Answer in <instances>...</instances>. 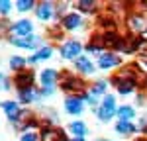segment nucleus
Wrapping results in <instances>:
<instances>
[{
	"instance_id": "1",
	"label": "nucleus",
	"mask_w": 147,
	"mask_h": 141,
	"mask_svg": "<svg viewBox=\"0 0 147 141\" xmlns=\"http://www.w3.org/2000/svg\"><path fill=\"white\" fill-rule=\"evenodd\" d=\"M114 98L112 96H106L104 98V102H102V108L98 110V117H100L102 122H108L110 117L114 116Z\"/></svg>"
},
{
	"instance_id": "2",
	"label": "nucleus",
	"mask_w": 147,
	"mask_h": 141,
	"mask_svg": "<svg viewBox=\"0 0 147 141\" xmlns=\"http://www.w3.org/2000/svg\"><path fill=\"white\" fill-rule=\"evenodd\" d=\"M80 53V43L79 41H67L65 45L61 47V55L65 59H75Z\"/></svg>"
},
{
	"instance_id": "3",
	"label": "nucleus",
	"mask_w": 147,
	"mask_h": 141,
	"mask_svg": "<svg viewBox=\"0 0 147 141\" xmlns=\"http://www.w3.org/2000/svg\"><path fill=\"white\" fill-rule=\"evenodd\" d=\"M12 43L18 47H28V49H32L39 43V37H35V35H26V37H14L12 39Z\"/></svg>"
},
{
	"instance_id": "4",
	"label": "nucleus",
	"mask_w": 147,
	"mask_h": 141,
	"mask_svg": "<svg viewBox=\"0 0 147 141\" xmlns=\"http://www.w3.org/2000/svg\"><path fill=\"white\" fill-rule=\"evenodd\" d=\"M12 32H14L16 35H22V37H26V35L32 32V23L28 22V20H20V22L12 28Z\"/></svg>"
},
{
	"instance_id": "5",
	"label": "nucleus",
	"mask_w": 147,
	"mask_h": 141,
	"mask_svg": "<svg viewBox=\"0 0 147 141\" xmlns=\"http://www.w3.org/2000/svg\"><path fill=\"white\" fill-rule=\"evenodd\" d=\"M120 63V57H116L112 53H106V55H102L100 61H98V65H100V69H110L114 65H118Z\"/></svg>"
},
{
	"instance_id": "6",
	"label": "nucleus",
	"mask_w": 147,
	"mask_h": 141,
	"mask_svg": "<svg viewBox=\"0 0 147 141\" xmlns=\"http://www.w3.org/2000/svg\"><path fill=\"white\" fill-rule=\"evenodd\" d=\"M55 79H57V73L53 69H45L41 73V84L47 86V88H51V86L55 84Z\"/></svg>"
},
{
	"instance_id": "7",
	"label": "nucleus",
	"mask_w": 147,
	"mask_h": 141,
	"mask_svg": "<svg viewBox=\"0 0 147 141\" xmlns=\"http://www.w3.org/2000/svg\"><path fill=\"white\" fill-rule=\"evenodd\" d=\"M104 90H106V82H102V81L96 82V84L92 86L90 96H88V100H86V102H88V104H96V96H100Z\"/></svg>"
},
{
	"instance_id": "8",
	"label": "nucleus",
	"mask_w": 147,
	"mask_h": 141,
	"mask_svg": "<svg viewBox=\"0 0 147 141\" xmlns=\"http://www.w3.org/2000/svg\"><path fill=\"white\" fill-rule=\"evenodd\" d=\"M65 106H67L69 114H80L82 112V104H80L79 98H69L67 102H65Z\"/></svg>"
},
{
	"instance_id": "9",
	"label": "nucleus",
	"mask_w": 147,
	"mask_h": 141,
	"mask_svg": "<svg viewBox=\"0 0 147 141\" xmlns=\"http://www.w3.org/2000/svg\"><path fill=\"white\" fill-rule=\"evenodd\" d=\"M75 65H77V69H80L82 73H92V70H94V67H92V63H90V59H86V57H77Z\"/></svg>"
},
{
	"instance_id": "10",
	"label": "nucleus",
	"mask_w": 147,
	"mask_h": 141,
	"mask_svg": "<svg viewBox=\"0 0 147 141\" xmlns=\"http://www.w3.org/2000/svg\"><path fill=\"white\" fill-rule=\"evenodd\" d=\"M118 116H120V122H127V120H131L136 116V112H134L131 106H124V108L118 110Z\"/></svg>"
},
{
	"instance_id": "11",
	"label": "nucleus",
	"mask_w": 147,
	"mask_h": 141,
	"mask_svg": "<svg viewBox=\"0 0 147 141\" xmlns=\"http://www.w3.org/2000/svg\"><path fill=\"white\" fill-rule=\"evenodd\" d=\"M37 16L41 18V20H49L51 18V4H41L39 8H37Z\"/></svg>"
},
{
	"instance_id": "12",
	"label": "nucleus",
	"mask_w": 147,
	"mask_h": 141,
	"mask_svg": "<svg viewBox=\"0 0 147 141\" xmlns=\"http://www.w3.org/2000/svg\"><path fill=\"white\" fill-rule=\"evenodd\" d=\"M116 131H118V133H131V131H136V128H134V124H129V122H118Z\"/></svg>"
},
{
	"instance_id": "13",
	"label": "nucleus",
	"mask_w": 147,
	"mask_h": 141,
	"mask_svg": "<svg viewBox=\"0 0 147 141\" xmlns=\"http://www.w3.org/2000/svg\"><path fill=\"white\" fill-rule=\"evenodd\" d=\"M43 141H65V137L59 133V131H53V129H49L43 133Z\"/></svg>"
},
{
	"instance_id": "14",
	"label": "nucleus",
	"mask_w": 147,
	"mask_h": 141,
	"mask_svg": "<svg viewBox=\"0 0 147 141\" xmlns=\"http://www.w3.org/2000/svg\"><path fill=\"white\" fill-rule=\"evenodd\" d=\"M71 131H73V133H75V135H84V133H86V126H84V124H82V122H73V124H71Z\"/></svg>"
},
{
	"instance_id": "15",
	"label": "nucleus",
	"mask_w": 147,
	"mask_h": 141,
	"mask_svg": "<svg viewBox=\"0 0 147 141\" xmlns=\"http://www.w3.org/2000/svg\"><path fill=\"white\" fill-rule=\"evenodd\" d=\"M4 110H6V114H8L10 120H16L18 117V106L14 104V102H6L4 104Z\"/></svg>"
},
{
	"instance_id": "16",
	"label": "nucleus",
	"mask_w": 147,
	"mask_h": 141,
	"mask_svg": "<svg viewBox=\"0 0 147 141\" xmlns=\"http://www.w3.org/2000/svg\"><path fill=\"white\" fill-rule=\"evenodd\" d=\"M145 22V20H143V18H131V28H134V30H136V32H145L147 30V23H143Z\"/></svg>"
},
{
	"instance_id": "17",
	"label": "nucleus",
	"mask_w": 147,
	"mask_h": 141,
	"mask_svg": "<svg viewBox=\"0 0 147 141\" xmlns=\"http://www.w3.org/2000/svg\"><path fill=\"white\" fill-rule=\"evenodd\" d=\"M65 28H69V30H71V28H77V26H79L80 23V18L79 16H77V14H71V16H67V18H65Z\"/></svg>"
},
{
	"instance_id": "18",
	"label": "nucleus",
	"mask_w": 147,
	"mask_h": 141,
	"mask_svg": "<svg viewBox=\"0 0 147 141\" xmlns=\"http://www.w3.org/2000/svg\"><path fill=\"white\" fill-rule=\"evenodd\" d=\"M16 82H18L20 86H28V88H30V84H32V73H22V75L16 79Z\"/></svg>"
},
{
	"instance_id": "19",
	"label": "nucleus",
	"mask_w": 147,
	"mask_h": 141,
	"mask_svg": "<svg viewBox=\"0 0 147 141\" xmlns=\"http://www.w3.org/2000/svg\"><path fill=\"white\" fill-rule=\"evenodd\" d=\"M118 90H120V94L131 92V90H134V81H125V82H122V84L118 86Z\"/></svg>"
},
{
	"instance_id": "20",
	"label": "nucleus",
	"mask_w": 147,
	"mask_h": 141,
	"mask_svg": "<svg viewBox=\"0 0 147 141\" xmlns=\"http://www.w3.org/2000/svg\"><path fill=\"white\" fill-rule=\"evenodd\" d=\"M49 55H51V49H49V47H43V49H41V51H39L37 55H34V57L30 59V61H39V59H47Z\"/></svg>"
},
{
	"instance_id": "21",
	"label": "nucleus",
	"mask_w": 147,
	"mask_h": 141,
	"mask_svg": "<svg viewBox=\"0 0 147 141\" xmlns=\"http://www.w3.org/2000/svg\"><path fill=\"white\" fill-rule=\"evenodd\" d=\"M20 96H22L24 102H32L35 94H34V90H32V88H28V90H20Z\"/></svg>"
},
{
	"instance_id": "22",
	"label": "nucleus",
	"mask_w": 147,
	"mask_h": 141,
	"mask_svg": "<svg viewBox=\"0 0 147 141\" xmlns=\"http://www.w3.org/2000/svg\"><path fill=\"white\" fill-rule=\"evenodd\" d=\"M26 65V61H24L22 57H12L10 59V67L12 69H20V67H24Z\"/></svg>"
},
{
	"instance_id": "23",
	"label": "nucleus",
	"mask_w": 147,
	"mask_h": 141,
	"mask_svg": "<svg viewBox=\"0 0 147 141\" xmlns=\"http://www.w3.org/2000/svg\"><path fill=\"white\" fill-rule=\"evenodd\" d=\"M16 6H18V10H20V12H26V10H30V8L34 6V2H32V0H28V2H26V0H20Z\"/></svg>"
},
{
	"instance_id": "24",
	"label": "nucleus",
	"mask_w": 147,
	"mask_h": 141,
	"mask_svg": "<svg viewBox=\"0 0 147 141\" xmlns=\"http://www.w3.org/2000/svg\"><path fill=\"white\" fill-rule=\"evenodd\" d=\"M77 6H79L80 10H92V8H94V2H88V0H82V2H77Z\"/></svg>"
},
{
	"instance_id": "25",
	"label": "nucleus",
	"mask_w": 147,
	"mask_h": 141,
	"mask_svg": "<svg viewBox=\"0 0 147 141\" xmlns=\"http://www.w3.org/2000/svg\"><path fill=\"white\" fill-rule=\"evenodd\" d=\"M10 2H6V0H2V2H0V12H8L10 10Z\"/></svg>"
},
{
	"instance_id": "26",
	"label": "nucleus",
	"mask_w": 147,
	"mask_h": 141,
	"mask_svg": "<svg viewBox=\"0 0 147 141\" xmlns=\"http://www.w3.org/2000/svg\"><path fill=\"white\" fill-rule=\"evenodd\" d=\"M22 141H35V135L34 133H26V135H22Z\"/></svg>"
},
{
	"instance_id": "27",
	"label": "nucleus",
	"mask_w": 147,
	"mask_h": 141,
	"mask_svg": "<svg viewBox=\"0 0 147 141\" xmlns=\"http://www.w3.org/2000/svg\"><path fill=\"white\" fill-rule=\"evenodd\" d=\"M73 141H84V139H80V137H77V139H73Z\"/></svg>"
},
{
	"instance_id": "28",
	"label": "nucleus",
	"mask_w": 147,
	"mask_h": 141,
	"mask_svg": "<svg viewBox=\"0 0 147 141\" xmlns=\"http://www.w3.org/2000/svg\"><path fill=\"white\" fill-rule=\"evenodd\" d=\"M137 141H147V139H145V137H143V139H137Z\"/></svg>"
}]
</instances>
